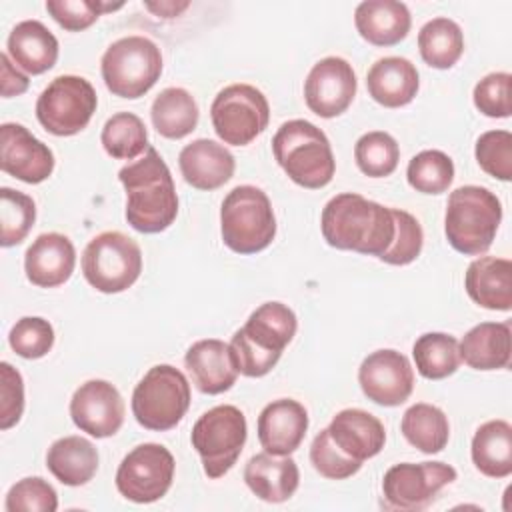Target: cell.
Returning <instances> with one entry per match:
<instances>
[{"mask_svg":"<svg viewBox=\"0 0 512 512\" xmlns=\"http://www.w3.org/2000/svg\"><path fill=\"white\" fill-rule=\"evenodd\" d=\"M320 230L328 246L382 256L394 238L392 210L354 192L336 194L322 210Z\"/></svg>","mask_w":512,"mask_h":512,"instance_id":"cell-1","label":"cell"},{"mask_svg":"<svg viewBox=\"0 0 512 512\" xmlns=\"http://www.w3.org/2000/svg\"><path fill=\"white\" fill-rule=\"evenodd\" d=\"M126 190V220L142 234L164 232L178 216V196L170 168L154 146L142 158L120 168Z\"/></svg>","mask_w":512,"mask_h":512,"instance_id":"cell-2","label":"cell"},{"mask_svg":"<svg viewBox=\"0 0 512 512\" xmlns=\"http://www.w3.org/2000/svg\"><path fill=\"white\" fill-rule=\"evenodd\" d=\"M298 328L296 314L282 302H264L230 340V354L238 374L266 376L292 342Z\"/></svg>","mask_w":512,"mask_h":512,"instance_id":"cell-3","label":"cell"},{"mask_svg":"<svg viewBox=\"0 0 512 512\" xmlns=\"http://www.w3.org/2000/svg\"><path fill=\"white\" fill-rule=\"evenodd\" d=\"M272 152L286 176L302 188L318 190L334 178L336 160L330 140L308 120L284 122L272 138Z\"/></svg>","mask_w":512,"mask_h":512,"instance_id":"cell-4","label":"cell"},{"mask_svg":"<svg viewBox=\"0 0 512 512\" xmlns=\"http://www.w3.org/2000/svg\"><path fill=\"white\" fill-rule=\"evenodd\" d=\"M502 204L484 186H460L448 196L444 232L448 244L464 256L484 254L498 232Z\"/></svg>","mask_w":512,"mask_h":512,"instance_id":"cell-5","label":"cell"},{"mask_svg":"<svg viewBox=\"0 0 512 512\" xmlns=\"http://www.w3.org/2000/svg\"><path fill=\"white\" fill-rule=\"evenodd\" d=\"M222 242L236 254H256L276 236V216L266 192L242 184L232 188L220 208Z\"/></svg>","mask_w":512,"mask_h":512,"instance_id":"cell-6","label":"cell"},{"mask_svg":"<svg viewBox=\"0 0 512 512\" xmlns=\"http://www.w3.org/2000/svg\"><path fill=\"white\" fill-rule=\"evenodd\" d=\"M106 88L120 98L144 96L162 74L160 48L146 36H124L112 42L100 60Z\"/></svg>","mask_w":512,"mask_h":512,"instance_id":"cell-7","label":"cell"},{"mask_svg":"<svg viewBox=\"0 0 512 512\" xmlns=\"http://www.w3.org/2000/svg\"><path fill=\"white\" fill-rule=\"evenodd\" d=\"M190 400L186 376L170 364H156L132 392V414L142 428L164 432L186 416Z\"/></svg>","mask_w":512,"mask_h":512,"instance_id":"cell-8","label":"cell"},{"mask_svg":"<svg viewBox=\"0 0 512 512\" xmlns=\"http://www.w3.org/2000/svg\"><path fill=\"white\" fill-rule=\"evenodd\" d=\"M248 438L246 416L232 404H220L204 412L192 426L190 442L202 460L204 474L222 478L238 460Z\"/></svg>","mask_w":512,"mask_h":512,"instance_id":"cell-9","label":"cell"},{"mask_svg":"<svg viewBox=\"0 0 512 512\" xmlns=\"http://www.w3.org/2000/svg\"><path fill=\"white\" fill-rule=\"evenodd\" d=\"M140 272L142 250L138 242L124 232H100L82 252V274L98 292H124L138 280Z\"/></svg>","mask_w":512,"mask_h":512,"instance_id":"cell-10","label":"cell"},{"mask_svg":"<svg viewBox=\"0 0 512 512\" xmlns=\"http://www.w3.org/2000/svg\"><path fill=\"white\" fill-rule=\"evenodd\" d=\"M96 106V90L86 78L62 74L38 96L36 118L54 136H74L88 126Z\"/></svg>","mask_w":512,"mask_h":512,"instance_id":"cell-11","label":"cell"},{"mask_svg":"<svg viewBox=\"0 0 512 512\" xmlns=\"http://www.w3.org/2000/svg\"><path fill=\"white\" fill-rule=\"evenodd\" d=\"M210 120L224 144L246 146L268 128L270 106L256 86L230 84L212 100Z\"/></svg>","mask_w":512,"mask_h":512,"instance_id":"cell-12","label":"cell"},{"mask_svg":"<svg viewBox=\"0 0 512 512\" xmlns=\"http://www.w3.org/2000/svg\"><path fill=\"white\" fill-rule=\"evenodd\" d=\"M456 476V468L446 462L394 464L382 478V504L388 510H424Z\"/></svg>","mask_w":512,"mask_h":512,"instance_id":"cell-13","label":"cell"},{"mask_svg":"<svg viewBox=\"0 0 512 512\" xmlns=\"http://www.w3.org/2000/svg\"><path fill=\"white\" fill-rule=\"evenodd\" d=\"M174 468V456L166 446L156 442L140 444L122 458L116 470V488L130 502H156L170 490Z\"/></svg>","mask_w":512,"mask_h":512,"instance_id":"cell-14","label":"cell"},{"mask_svg":"<svg viewBox=\"0 0 512 512\" xmlns=\"http://www.w3.org/2000/svg\"><path fill=\"white\" fill-rule=\"evenodd\" d=\"M358 384L364 396L374 404L400 406L412 394L414 370L402 352L382 348L362 360Z\"/></svg>","mask_w":512,"mask_h":512,"instance_id":"cell-15","label":"cell"},{"mask_svg":"<svg viewBox=\"0 0 512 512\" xmlns=\"http://www.w3.org/2000/svg\"><path fill=\"white\" fill-rule=\"evenodd\" d=\"M356 74L352 64L340 56L318 60L304 80L306 106L320 118H336L348 110L356 96Z\"/></svg>","mask_w":512,"mask_h":512,"instance_id":"cell-16","label":"cell"},{"mask_svg":"<svg viewBox=\"0 0 512 512\" xmlns=\"http://www.w3.org/2000/svg\"><path fill=\"white\" fill-rule=\"evenodd\" d=\"M124 400L108 380H88L70 398V418L94 438L114 436L124 424Z\"/></svg>","mask_w":512,"mask_h":512,"instance_id":"cell-17","label":"cell"},{"mask_svg":"<svg viewBox=\"0 0 512 512\" xmlns=\"http://www.w3.org/2000/svg\"><path fill=\"white\" fill-rule=\"evenodd\" d=\"M0 168L26 184H40L54 172V152L26 126H0Z\"/></svg>","mask_w":512,"mask_h":512,"instance_id":"cell-18","label":"cell"},{"mask_svg":"<svg viewBox=\"0 0 512 512\" xmlns=\"http://www.w3.org/2000/svg\"><path fill=\"white\" fill-rule=\"evenodd\" d=\"M256 428L264 452L290 456L306 436L308 412L298 400L278 398L262 408Z\"/></svg>","mask_w":512,"mask_h":512,"instance_id":"cell-19","label":"cell"},{"mask_svg":"<svg viewBox=\"0 0 512 512\" xmlns=\"http://www.w3.org/2000/svg\"><path fill=\"white\" fill-rule=\"evenodd\" d=\"M76 266V250L68 236L60 232L40 234L24 254L26 278L40 288L64 284Z\"/></svg>","mask_w":512,"mask_h":512,"instance_id":"cell-20","label":"cell"},{"mask_svg":"<svg viewBox=\"0 0 512 512\" xmlns=\"http://www.w3.org/2000/svg\"><path fill=\"white\" fill-rule=\"evenodd\" d=\"M184 364L192 384L202 394H222L230 390L238 378L230 346L218 338L194 342L184 356Z\"/></svg>","mask_w":512,"mask_h":512,"instance_id":"cell-21","label":"cell"},{"mask_svg":"<svg viewBox=\"0 0 512 512\" xmlns=\"http://www.w3.org/2000/svg\"><path fill=\"white\" fill-rule=\"evenodd\" d=\"M178 166L192 188L216 190L232 178L236 162L226 146L198 138L180 150Z\"/></svg>","mask_w":512,"mask_h":512,"instance_id":"cell-22","label":"cell"},{"mask_svg":"<svg viewBox=\"0 0 512 512\" xmlns=\"http://www.w3.org/2000/svg\"><path fill=\"white\" fill-rule=\"evenodd\" d=\"M244 482L260 500L280 504L298 490L300 472L294 458L262 452L246 462Z\"/></svg>","mask_w":512,"mask_h":512,"instance_id":"cell-23","label":"cell"},{"mask_svg":"<svg viewBox=\"0 0 512 512\" xmlns=\"http://www.w3.org/2000/svg\"><path fill=\"white\" fill-rule=\"evenodd\" d=\"M464 288L478 306L508 312L512 308V262L496 256L472 260L466 268Z\"/></svg>","mask_w":512,"mask_h":512,"instance_id":"cell-24","label":"cell"},{"mask_svg":"<svg viewBox=\"0 0 512 512\" xmlns=\"http://www.w3.org/2000/svg\"><path fill=\"white\" fill-rule=\"evenodd\" d=\"M328 432L344 454L360 462L376 456L386 442L384 424L374 414L360 408L340 410L332 418Z\"/></svg>","mask_w":512,"mask_h":512,"instance_id":"cell-25","label":"cell"},{"mask_svg":"<svg viewBox=\"0 0 512 512\" xmlns=\"http://www.w3.org/2000/svg\"><path fill=\"white\" fill-rule=\"evenodd\" d=\"M420 80L416 66L402 56L376 60L366 74V88L374 102L386 108H400L414 100Z\"/></svg>","mask_w":512,"mask_h":512,"instance_id":"cell-26","label":"cell"},{"mask_svg":"<svg viewBox=\"0 0 512 512\" xmlns=\"http://www.w3.org/2000/svg\"><path fill=\"white\" fill-rule=\"evenodd\" d=\"M354 24L366 42L374 46H394L408 36L412 16L404 2L366 0L356 6Z\"/></svg>","mask_w":512,"mask_h":512,"instance_id":"cell-27","label":"cell"},{"mask_svg":"<svg viewBox=\"0 0 512 512\" xmlns=\"http://www.w3.org/2000/svg\"><path fill=\"white\" fill-rule=\"evenodd\" d=\"M460 360L474 370H500L510 366V322H480L458 344Z\"/></svg>","mask_w":512,"mask_h":512,"instance_id":"cell-28","label":"cell"},{"mask_svg":"<svg viewBox=\"0 0 512 512\" xmlns=\"http://www.w3.org/2000/svg\"><path fill=\"white\" fill-rule=\"evenodd\" d=\"M6 54L24 72L32 76L44 74L58 60V40L42 22L22 20L8 36Z\"/></svg>","mask_w":512,"mask_h":512,"instance_id":"cell-29","label":"cell"},{"mask_svg":"<svg viewBox=\"0 0 512 512\" xmlns=\"http://www.w3.org/2000/svg\"><path fill=\"white\" fill-rule=\"evenodd\" d=\"M46 466L64 486H82L98 470V450L82 436H64L48 448Z\"/></svg>","mask_w":512,"mask_h":512,"instance_id":"cell-30","label":"cell"},{"mask_svg":"<svg viewBox=\"0 0 512 512\" xmlns=\"http://www.w3.org/2000/svg\"><path fill=\"white\" fill-rule=\"evenodd\" d=\"M474 466L488 478H506L512 474V426L506 420L484 422L470 446Z\"/></svg>","mask_w":512,"mask_h":512,"instance_id":"cell-31","label":"cell"},{"mask_svg":"<svg viewBox=\"0 0 512 512\" xmlns=\"http://www.w3.org/2000/svg\"><path fill=\"white\" fill-rule=\"evenodd\" d=\"M152 126L168 140H180L198 126L200 110L194 96L178 86L164 88L150 108Z\"/></svg>","mask_w":512,"mask_h":512,"instance_id":"cell-32","label":"cell"},{"mask_svg":"<svg viewBox=\"0 0 512 512\" xmlns=\"http://www.w3.org/2000/svg\"><path fill=\"white\" fill-rule=\"evenodd\" d=\"M404 438L424 454H438L450 438L448 416L434 404H412L400 422Z\"/></svg>","mask_w":512,"mask_h":512,"instance_id":"cell-33","label":"cell"},{"mask_svg":"<svg viewBox=\"0 0 512 512\" xmlns=\"http://www.w3.org/2000/svg\"><path fill=\"white\" fill-rule=\"evenodd\" d=\"M418 50L428 66L448 70L464 52V34L454 20L432 18L418 32Z\"/></svg>","mask_w":512,"mask_h":512,"instance_id":"cell-34","label":"cell"},{"mask_svg":"<svg viewBox=\"0 0 512 512\" xmlns=\"http://www.w3.org/2000/svg\"><path fill=\"white\" fill-rule=\"evenodd\" d=\"M416 370L426 380H442L452 376L460 366L458 340L444 332H426L412 346Z\"/></svg>","mask_w":512,"mask_h":512,"instance_id":"cell-35","label":"cell"},{"mask_svg":"<svg viewBox=\"0 0 512 512\" xmlns=\"http://www.w3.org/2000/svg\"><path fill=\"white\" fill-rule=\"evenodd\" d=\"M102 148L114 160H134L148 150V130L132 112L110 116L100 134Z\"/></svg>","mask_w":512,"mask_h":512,"instance_id":"cell-36","label":"cell"},{"mask_svg":"<svg viewBox=\"0 0 512 512\" xmlns=\"http://www.w3.org/2000/svg\"><path fill=\"white\" fill-rule=\"evenodd\" d=\"M354 158L362 174L370 178H384L396 170L400 148L388 132L372 130L356 140Z\"/></svg>","mask_w":512,"mask_h":512,"instance_id":"cell-37","label":"cell"},{"mask_svg":"<svg viewBox=\"0 0 512 512\" xmlns=\"http://www.w3.org/2000/svg\"><path fill=\"white\" fill-rule=\"evenodd\" d=\"M406 178L416 192L442 194L454 180V162L442 150H422L408 162Z\"/></svg>","mask_w":512,"mask_h":512,"instance_id":"cell-38","label":"cell"},{"mask_svg":"<svg viewBox=\"0 0 512 512\" xmlns=\"http://www.w3.org/2000/svg\"><path fill=\"white\" fill-rule=\"evenodd\" d=\"M36 220V204L34 200L20 192L12 190L8 186L0 188V224H2V234H0V244L4 248L20 244L30 228L34 226Z\"/></svg>","mask_w":512,"mask_h":512,"instance_id":"cell-39","label":"cell"},{"mask_svg":"<svg viewBox=\"0 0 512 512\" xmlns=\"http://www.w3.org/2000/svg\"><path fill=\"white\" fill-rule=\"evenodd\" d=\"M392 218H394V238L388 250L380 256L382 262L390 266H406L414 262L424 244V232L420 222L406 210L400 208H390Z\"/></svg>","mask_w":512,"mask_h":512,"instance_id":"cell-40","label":"cell"},{"mask_svg":"<svg viewBox=\"0 0 512 512\" xmlns=\"http://www.w3.org/2000/svg\"><path fill=\"white\" fill-rule=\"evenodd\" d=\"M8 344L18 356L26 360L42 358L54 346V328L40 316H24L10 328Z\"/></svg>","mask_w":512,"mask_h":512,"instance_id":"cell-41","label":"cell"},{"mask_svg":"<svg viewBox=\"0 0 512 512\" xmlns=\"http://www.w3.org/2000/svg\"><path fill=\"white\" fill-rule=\"evenodd\" d=\"M310 462H312L314 470L328 480H346L362 468L360 460L344 454L334 444L328 428L320 430L314 436L312 446H310Z\"/></svg>","mask_w":512,"mask_h":512,"instance_id":"cell-42","label":"cell"},{"mask_svg":"<svg viewBox=\"0 0 512 512\" xmlns=\"http://www.w3.org/2000/svg\"><path fill=\"white\" fill-rule=\"evenodd\" d=\"M474 156L486 174L502 182L512 178V134L508 130H488L480 134Z\"/></svg>","mask_w":512,"mask_h":512,"instance_id":"cell-43","label":"cell"},{"mask_svg":"<svg viewBox=\"0 0 512 512\" xmlns=\"http://www.w3.org/2000/svg\"><path fill=\"white\" fill-rule=\"evenodd\" d=\"M124 2L110 4L102 0H48V14L68 32H80L90 28L104 12L122 8Z\"/></svg>","mask_w":512,"mask_h":512,"instance_id":"cell-44","label":"cell"},{"mask_svg":"<svg viewBox=\"0 0 512 512\" xmlns=\"http://www.w3.org/2000/svg\"><path fill=\"white\" fill-rule=\"evenodd\" d=\"M6 512H54L58 494L40 476H28L10 486L4 502Z\"/></svg>","mask_w":512,"mask_h":512,"instance_id":"cell-45","label":"cell"},{"mask_svg":"<svg viewBox=\"0 0 512 512\" xmlns=\"http://www.w3.org/2000/svg\"><path fill=\"white\" fill-rule=\"evenodd\" d=\"M512 76L508 72H492L474 86V106L488 118H508L512 114Z\"/></svg>","mask_w":512,"mask_h":512,"instance_id":"cell-46","label":"cell"},{"mask_svg":"<svg viewBox=\"0 0 512 512\" xmlns=\"http://www.w3.org/2000/svg\"><path fill=\"white\" fill-rule=\"evenodd\" d=\"M0 428L8 430L22 418L24 412V380L22 374L8 362H0Z\"/></svg>","mask_w":512,"mask_h":512,"instance_id":"cell-47","label":"cell"},{"mask_svg":"<svg viewBox=\"0 0 512 512\" xmlns=\"http://www.w3.org/2000/svg\"><path fill=\"white\" fill-rule=\"evenodd\" d=\"M0 80H2V96L12 98L20 96L28 90V76L18 72L14 62L6 52L0 54Z\"/></svg>","mask_w":512,"mask_h":512,"instance_id":"cell-48","label":"cell"},{"mask_svg":"<svg viewBox=\"0 0 512 512\" xmlns=\"http://www.w3.org/2000/svg\"><path fill=\"white\" fill-rule=\"evenodd\" d=\"M152 14L162 18H174L180 16L190 4L188 2H146L144 4Z\"/></svg>","mask_w":512,"mask_h":512,"instance_id":"cell-49","label":"cell"}]
</instances>
